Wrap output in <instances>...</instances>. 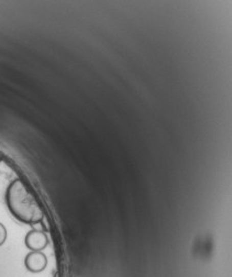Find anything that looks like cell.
<instances>
[{
    "label": "cell",
    "instance_id": "1",
    "mask_svg": "<svg viewBox=\"0 0 232 277\" xmlns=\"http://www.w3.org/2000/svg\"><path fill=\"white\" fill-rule=\"evenodd\" d=\"M6 202L11 215L25 224L41 223L44 213L22 180L14 179L6 191Z\"/></svg>",
    "mask_w": 232,
    "mask_h": 277
},
{
    "label": "cell",
    "instance_id": "2",
    "mask_svg": "<svg viewBox=\"0 0 232 277\" xmlns=\"http://www.w3.org/2000/svg\"><path fill=\"white\" fill-rule=\"evenodd\" d=\"M25 266L29 272L41 273L48 266L47 255L41 251H31L25 258Z\"/></svg>",
    "mask_w": 232,
    "mask_h": 277
},
{
    "label": "cell",
    "instance_id": "3",
    "mask_svg": "<svg viewBox=\"0 0 232 277\" xmlns=\"http://www.w3.org/2000/svg\"><path fill=\"white\" fill-rule=\"evenodd\" d=\"M25 244L30 251H43L49 245V238L43 231L31 230L27 233Z\"/></svg>",
    "mask_w": 232,
    "mask_h": 277
},
{
    "label": "cell",
    "instance_id": "4",
    "mask_svg": "<svg viewBox=\"0 0 232 277\" xmlns=\"http://www.w3.org/2000/svg\"><path fill=\"white\" fill-rule=\"evenodd\" d=\"M7 236H8V233H7V229H6L5 225L0 222V246L4 245V243L6 242Z\"/></svg>",
    "mask_w": 232,
    "mask_h": 277
},
{
    "label": "cell",
    "instance_id": "5",
    "mask_svg": "<svg viewBox=\"0 0 232 277\" xmlns=\"http://www.w3.org/2000/svg\"><path fill=\"white\" fill-rule=\"evenodd\" d=\"M2 159H3V157H2V155H0V161H2Z\"/></svg>",
    "mask_w": 232,
    "mask_h": 277
}]
</instances>
